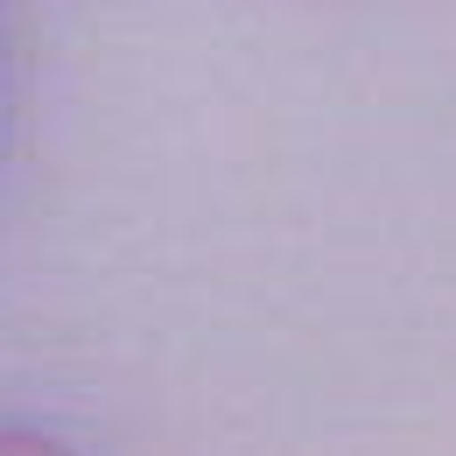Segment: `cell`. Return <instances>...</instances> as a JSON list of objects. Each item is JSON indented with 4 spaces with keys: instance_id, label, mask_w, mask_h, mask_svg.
Returning <instances> with one entry per match:
<instances>
[{
    "instance_id": "1",
    "label": "cell",
    "mask_w": 456,
    "mask_h": 456,
    "mask_svg": "<svg viewBox=\"0 0 456 456\" xmlns=\"http://www.w3.org/2000/svg\"><path fill=\"white\" fill-rule=\"evenodd\" d=\"M0 456H63V450L43 436H0Z\"/></svg>"
}]
</instances>
